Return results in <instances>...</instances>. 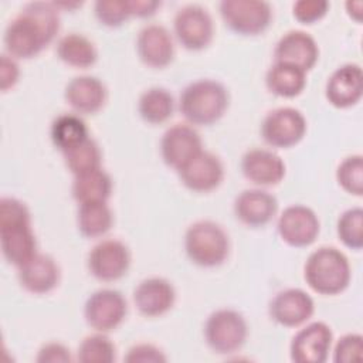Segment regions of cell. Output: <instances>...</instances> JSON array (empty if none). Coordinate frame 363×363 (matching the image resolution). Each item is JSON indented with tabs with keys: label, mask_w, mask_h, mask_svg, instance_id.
Masks as SVG:
<instances>
[{
	"label": "cell",
	"mask_w": 363,
	"mask_h": 363,
	"mask_svg": "<svg viewBox=\"0 0 363 363\" xmlns=\"http://www.w3.org/2000/svg\"><path fill=\"white\" fill-rule=\"evenodd\" d=\"M58 30L60 11L55 3H27L4 30L6 52L13 58H33L55 38Z\"/></svg>",
	"instance_id": "6da1fadb"
},
{
	"label": "cell",
	"mask_w": 363,
	"mask_h": 363,
	"mask_svg": "<svg viewBox=\"0 0 363 363\" xmlns=\"http://www.w3.org/2000/svg\"><path fill=\"white\" fill-rule=\"evenodd\" d=\"M0 248L6 261L17 268L37 254L30 210L16 197L0 200Z\"/></svg>",
	"instance_id": "7a4b0ae2"
},
{
	"label": "cell",
	"mask_w": 363,
	"mask_h": 363,
	"mask_svg": "<svg viewBox=\"0 0 363 363\" xmlns=\"http://www.w3.org/2000/svg\"><path fill=\"white\" fill-rule=\"evenodd\" d=\"M352 277L347 257L337 248L323 245L309 254L303 265V278L308 286L320 295L343 292Z\"/></svg>",
	"instance_id": "3957f363"
},
{
	"label": "cell",
	"mask_w": 363,
	"mask_h": 363,
	"mask_svg": "<svg viewBox=\"0 0 363 363\" xmlns=\"http://www.w3.org/2000/svg\"><path fill=\"white\" fill-rule=\"evenodd\" d=\"M228 91L214 79L190 82L180 94L179 109L190 125L208 126L216 123L228 108Z\"/></svg>",
	"instance_id": "277c9868"
},
{
	"label": "cell",
	"mask_w": 363,
	"mask_h": 363,
	"mask_svg": "<svg viewBox=\"0 0 363 363\" xmlns=\"http://www.w3.org/2000/svg\"><path fill=\"white\" fill-rule=\"evenodd\" d=\"M184 250L193 264L213 268L227 259L230 240L220 224L211 220H199L186 230Z\"/></svg>",
	"instance_id": "5b68a950"
},
{
	"label": "cell",
	"mask_w": 363,
	"mask_h": 363,
	"mask_svg": "<svg viewBox=\"0 0 363 363\" xmlns=\"http://www.w3.org/2000/svg\"><path fill=\"white\" fill-rule=\"evenodd\" d=\"M247 335V322L244 316L234 309H217L208 315L204 323L206 343L217 354L238 352L245 343Z\"/></svg>",
	"instance_id": "8992f818"
},
{
	"label": "cell",
	"mask_w": 363,
	"mask_h": 363,
	"mask_svg": "<svg viewBox=\"0 0 363 363\" xmlns=\"http://www.w3.org/2000/svg\"><path fill=\"white\" fill-rule=\"evenodd\" d=\"M220 14L231 31L241 35H257L271 24L272 9L264 0H223Z\"/></svg>",
	"instance_id": "52a82bcc"
},
{
	"label": "cell",
	"mask_w": 363,
	"mask_h": 363,
	"mask_svg": "<svg viewBox=\"0 0 363 363\" xmlns=\"http://www.w3.org/2000/svg\"><path fill=\"white\" fill-rule=\"evenodd\" d=\"M306 133L303 113L292 106L269 111L261 123V136L271 147L286 149L298 145Z\"/></svg>",
	"instance_id": "ba28073f"
},
{
	"label": "cell",
	"mask_w": 363,
	"mask_h": 363,
	"mask_svg": "<svg viewBox=\"0 0 363 363\" xmlns=\"http://www.w3.org/2000/svg\"><path fill=\"white\" fill-rule=\"evenodd\" d=\"M173 31L186 50L200 51L211 43L214 24L207 9L199 4H187L174 14Z\"/></svg>",
	"instance_id": "9c48e42d"
},
{
	"label": "cell",
	"mask_w": 363,
	"mask_h": 363,
	"mask_svg": "<svg viewBox=\"0 0 363 363\" xmlns=\"http://www.w3.org/2000/svg\"><path fill=\"white\" fill-rule=\"evenodd\" d=\"M128 313L125 296L111 288H102L92 292L84 305V318L96 332L108 333L116 329Z\"/></svg>",
	"instance_id": "30bf717a"
},
{
	"label": "cell",
	"mask_w": 363,
	"mask_h": 363,
	"mask_svg": "<svg viewBox=\"0 0 363 363\" xmlns=\"http://www.w3.org/2000/svg\"><path fill=\"white\" fill-rule=\"evenodd\" d=\"M86 265L92 277L104 282H112L128 272L130 267V251L121 240L106 238L91 248Z\"/></svg>",
	"instance_id": "8fae6325"
},
{
	"label": "cell",
	"mask_w": 363,
	"mask_h": 363,
	"mask_svg": "<svg viewBox=\"0 0 363 363\" xmlns=\"http://www.w3.org/2000/svg\"><path fill=\"white\" fill-rule=\"evenodd\" d=\"M277 230L284 242L291 247H308L319 234L320 223L316 213L302 204L284 208L277 221Z\"/></svg>",
	"instance_id": "7c38bea8"
},
{
	"label": "cell",
	"mask_w": 363,
	"mask_h": 363,
	"mask_svg": "<svg viewBox=\"0 0 363 363\" xmlns=\"http://www.w3.org/2000/svg\"><path fill=\"white\" fill-rule=\"evenodd\" d=\"M333 333L329 325L316 320L299 329L291 340L289 354L295 363H323L330 352Z\"/></svg>",
	"instance_id": "4fadbf2b"
},
{
	"label": "cell",
	"mask_w": 363,
	"mask_h": 363,
	"mask_svg": "<svg viewBox=\"0 0 363 363\" xmlns=\"http://www.w3.org/2000/svg\"><path fill=\"white\" fill-rule=\"evenodd\" d=\"M203 150L199 132L190 123H176L166 129L160 139V155L163 162L176 170Z\"/></svg>",
	"instance_id": "5bb4252c"
},
{
	"label": "cell",
	"mask_w": 363,
	"mask_h": 363,
	"mask_svg": "<svg viewBox=\"0 0 363 363\" xmlns=\"http://www.w3.org/2000/svg\"><path fill=\"white\" fill-rule=\"evenodd\" d=\"M182 183L191 191L207 193L217 189L224 179V166L218 156L200 150L179 170Z\"/></svg>",
	"instance_id": "9a60e30c"
},
{
	"label": "cell",
	"mask_w": 363,
	"mask_h": 363,
	"mask_svg": "<svg viewBox=\"0 0 363 363\" xmlns=\"http://www.w3.org/2000/svg\"><path fill=\"white\" fill-rule=\"evenodd\" d=\"M315 312L312 296L301 288L279 291L269 302V316L285 328H298L308 322Z\"/></svg>",
	"instance_id": "2e32d148"
},
{
	"label": "cell",
	"mask_w": 363,
	"mask_h": 363,
	"mask_svg": "<svg viewBox=\"0 0 363 363\" xmlns=\"http://www.w3.org/2000/svg\"><path fill=\"white\" fill-rule=\"evenodd\" d=\"M319 58V47L315 38L303 30H291L285 33L274 48L275 62L294 65L302 71L313 68Z\"/></svg>",
	"instance_id": "e0dca14e"
},
{
	"label": "cell",
	"mask_w": 363,
	"mask_h": 363,
	"mask_svg": "<svg viewBox=\"0 0 363 363\" xmlns=\"http://www.w3.org/2000/svg\"><path fill=\"white\" fill-rule=\"evenodd\" d=\"M136 52L140 61L150 68H164L174 57V44L169 30L162 24H147L136 38Z\"/></svg>",
	"instance_id": "ac0fdd59"
},
{
	"label": "cell",
	"mask_w": 363,
	"mask_h": 363,
	"mask_svg": "<svg viewBox=\"0 0 363 363\" xmlns=\"http://www.w3.org/2000/svg\"><path fill=\"white\" fill-rule=\"evenodd\" d=\"M363 94V72L359 64H343L326 81L325 96L336 108L356 105Z\"/></svg>",
	"instance_id": "d6986e66"
},
{
	"label": "cell",
	"mask_w": 363,
	"mask_h": 363,
	"mask_svg": "<svg viewBox=\"0 0 363 363\" xmlns=\"http://www.w3.org/2000/svg\"><path fill=\"white\" fill-rule=\"evenodd\" d=\"M174 301V286L160 277L145 278L133 289V303L139 313L147 318L164 315L173 308Z\"/></svg>",
	"instance_id": "ffe728a7"
},
{
	"label": "cell",
	"mask_w": 363,
	"mask_h": 363,
	"mask_svg": "<svg viewBox=\"0 0 363 363\" xmlns=\"http://www.w3.org/2000/svg\"><path fill=\"white\" fill-rule=\"evenodd\" d=\"M64 98L77 113L92 115L104 108L108 91L104 82L96 77L79 75L67 84Z\"/></svg>",
	"instance_id": "44dd1931"
},
{
	"label": "cell",
	"mask_w": 363,
	"mask_h": 363,
	"mask_svg": "<svg viewBox=\"0 0 363 363\" xmlns=\"http://www.w3.org/2000/svg\"><path fill=\"white\" fill-rule=\"evenodd\" d=\"M278 210L275 196L262 189L242 190L234 200L235 217L248 227H262L268 224Z\"/></svg>",
	"instance_id": "7402d4cb"
},
{
	"label": "cell",
	"mask_w": 363,
	"mask_h": 363,
	"mask_svg": "<svg viewBox=\"0 0 363 363\" xmlns=\"http://www.w3.org/2000/svg\"><path fill=\"white\" fill-rule=\"evenodd\" d=\"M241 172L257 186H275L285 176V163L268 149H250L241 157Z\"/></svg>",
	"instance_id": "603a6c76"
},
{
	"label": "cell",
	"mask_w": 363,
	"mask_h": 363,
	"mask_svg": "<svg viewBox=\"0 0 363 363\" xmlns=\"http://www.w3.org/2000/svg\"><path fill=\"white\" fill-rule=\"evenodd\" d=\"M18 282L20 285L35 295L48 294L57 288L61 271L57 261L48 255L37 252L30 261L18 267Z\"/></svg>",
	"instance_id": "cb8c5ba5"
},
{
	"label": "cell",
	"mask_w": 363,
	"mask_h": 363,
	"mask_svg": "<svg viewBox=\"0 0 363 363\" xmlns=\"http://www.w3.org/2000/svg\"><path fill=\"white\" fill-rule=\"evenodd\" d=\"M57 55L64 64L81 69L92 67L98 60L95 44L78 33L65 34L58 40Z\"/></svg>",
	"instance_id": "d4e9b609"
},
{
	"label": "cell",
	"mask_w": 363,
	"mask_h": 363,
	"mask_svg": "<svg viewBox=\"0 0 363 363\" xmlns=\"http://www.w3.org/2000/svg\"><path fill=\"white\" fill-rule=\"evenodd\" d=\"M306 72L288 64L274 62L265 75L268 91L281 98L298 96L306 85Z\"/></svg>",
	"instance_id": "484cf974"
},
{
	"label": "cell",
	"mask_w": 363,
	"mask_h": 363,
	"mask_svg": "<svg viewBox=\"0 0 363 363\" xmlns=\"http://www.w3.org/2000/svg\"><path fill=\"white\" fill-rule=\"evenodd\" d=\"M113 223V214L106 201L81 203L77 211L78 231L86 238L105 235Z\"/></svg>",
	"instance_id": "4316f807"
},
{
	"label": "cell",
	"mask_w": 363,
	"mask_h": 363,
	"mask_svg": "<svg viewBox=\"0 0 363 363\" xmlns=\"http://www.w3.org/2000/svg\"><path fill=\"white\" fill-rule=\"evenodd\" d=\"M71 191L78 204L88 201H108L112 193V179L102 167H99L74 176Z\"/></svg>",
	"instance_id": "83f0119b"
},
{
	"label": "cell",
	"mask_w": 363,
	"mask_h": 363,
	"mask_svg": "<svg viewBox=\"0 0 363 363\" xmlns=\"http://www.w3.org/2000/svg\"><path fill=\"white\" fill-rule=\"evenodd\" d=\"M138 112L150 125L164 123L174 112V98L166 88L152 86L140 94Z\"/></svg>",
	"instance_id": "f1b7e54d"
},
{
	"label": "cell",
	"mask_w": 363,
	"mask_h": 363,
	"mask_svg": "<svg viewBox=\"0 0 363 363\" xmlns=\"http://www.w3.org/2000/svg\"><path fill=\"white\" fill-rule=\"evenodd\" d=\"M50 135L54 146L62 153L89 138L86 123L77 113L58 115L51 123Z\"/></svg>",
	"instance_id": "f546056e"
},
{
	"label": "cell",
	"mask_w": 363,
	"mask_h": 363,
	"mask_svg": "<svg viewBox=\"0 0 363 363\" xmlns=\"http://www.w3.org/2000/svg\"><path fill=\"white\" fill-rule=\"evenodd\" d=\"M62 156L65 166L74 176L101 167V149L92 138H88L75 147L64 152Z\"/></svg>",
	"instance_id": "4dcf8cb0"
},
{
	"label": "cell",
	"mask_w": 363,
	"mask_h": 363,
	"mask_svg": "<svg viewBox=\"0 0 363 363\" xmlns=\"http://www.w3.org/2000/svg\"><path fill=\"white\" fill-rule=\"evenodd\" d=\"M77 360L81 363H112L116 360V347L104 332H96L82 339L77 350Z\"/></svg>",
	"instance_id": "1f68e13d"
},
{
	"label": "cell",
	"mask_w": 363,
	"mask_h": 363,
	"mask_svg": "<svg viewBox=\"0 0 363 363\" xmlns=\"http://www.w3.org/2000/svg\"><path fill=\"white\" fill-rule=\"evenodd\" d=\"M339 240L350 250L359 251L363 247V210L352 207L343 211L336 224Z\"/></svg>",
	"instance_id": "d6a6232c"
},
{
	"label": "cell",
	"mask_w": 363,
	"mask_h": 363,
	"mask_svg": "<svg viewBox=\"0 0 363 363\" xmlns=\"http://www.w3.org/2000/svg\"><path fill=\"white\" fill-rule=\"evenodd\" d=\"M336 180L339 186L353 194H363V157L362 155H352L345 157L336 169Z\"/></svg>",
	"instance_id": "836d02e7"
},
{
	"label": "cell",
	"mask_w": 363,
	"mask_h": 363,
	"mask_svg": "<svg viewBox=\"0 0 363 363\" xmlns=\"http://www.w3.org/2000/svg\"><path fill=\"white\" fill-rule=\"evenodd\" d=\"M94 13L98 21L106 27H119L132 17L129 0H98L94 4Z\"/></svg>",
	"instance_id": "e575fe53"
},
{
	"label": "cell",
	"mask_w": 363,
	"mask_h": 363,
	"mask_svg": "<svg viewBox=\"0 0 363 363\" xmlns=\"http://www.w3.org/2000/svg\"><path fill=\"white\" fill-rule=\"evenodd\" d=\"M363 337L359 333H346L335 345L333 362L335 363H353L362 360Z\"/></svg>",
	"instance_id": "d590c367"
},
{
	"label": "cell",
	"mask_w": 363,
	"mask_h": 363,
	"mask_svg": "<svg viewBox=\"0 0 363 363\" xmlns=\"http://www.w3.org/2000/svg\"><path fill=\"white\" fill-rule=\"evenodd\" d=\"M329 3L325 0H298L292 4L294 17L302 24H312L326 16Z\"/></svg>",
	"instance_id": "8d00e7d4"
},
{
	"label": "cell",
	"mask_w": 363,
	"mask_h": 363,
	"mask_svg": "<svg viewBox=\"0 0 363 363\" xmlns=\"http://www.w3.org/2000/svg\"><path fill=\"white\" fill-rule=\"evenodd\" d=\"M166 360L167 357L162 349L152 343H136L125 356V362L128 363H164Z\"/></svg>",
	"instance_id": "74e56055"
},
{
	"label": "cell",
	"mask_w": 363,
	"mask_h": 363,
	"mask_svg": "<svg viewBox=\"0 0 363 363\" xmlns=\"http://www.w3.org/2000/svg\"><path fill=\"white\" fill-rule=\"evenodd\" d=\"M35 360L38 363H68L72 362V356L71 350L65 345L48 342L40 347Z\"/></svg>",
	"instance_id": "f35d334b"
},
{
	"label": "cell",
	"mask_w": 363,
	"mask_h": 363,
	"mask_svg": "<svg viewBox=\"0 0 363 363\" xmlns=\"http://www.w3.org/2000/svg\"><path fill=\"white\" fill-rule=\"evenodd\" d=\"M20 77V69L16 58L9 54H3L0 58V89L3 92L13 88Z\"/></svg>",
	"instance_id": "ab89813d"
},
{
	"label": "cell",
	"mask_w": 363,
	"mask_h": 363,
	"mask_svg": "<svg viewBox=\"0 0 363 363\" xmlns=\"http://www.w3.org/2000/svg\"><path fill=\"white\" fill-rule=\"evenodd\" d=\"M160 7V1L157 0H129L130 14L135 17H149L156 13Z\"/></svg>",
	"instance_id": "60d3db41"
},
{
	"label": "cell",
	"mask_w": 363,
	"mask_h": 363,
	"mask_svg": "<svg viewBox=\"0 0 363 363\" xmlns=\"http://www.w3.org/2000/svg\"><path fill=\"white\" fill-rule=\"evenodd\" d=\"M362 7H363V3L362 1H347L346 3V10H347V14L356 20L357 23L362 20Z\"/></svg>",
	"instance_id": "b9f144b4"
}]
</instances>
